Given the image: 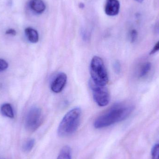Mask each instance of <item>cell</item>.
Instances as JSON below:
<instances>
[{
  "instance_id": "6da1fadb",
  "label": "cell",
  "mask_w": 159,
  "mask_h": 159,
  "mask_svg": "<svg viewBox=\"0 0 159 159\" xmlns=\"http://www.w3.org/2000/svg\"><path fill=\"white\" fill-rule=\"evenodd\" d=\"M134 109L132 105L117 103L97 118L93 123L96 129L107 128L124 120L130 116Z\"/></svg>"
},
{
  "instance_id": "7a4b0ae2",
  "label": "cell",
  "mask_w": 159,
  "mask_h": 159,
  "mask_svg": "<svg viewBox=\"0 0 159 159\" xmlns=\"http://www.w3.org/2000/svg\"><path fill=\"white\" fill-rule=\"evenodd\" d=\"M81 111L79 107H75L63 117L57 129V134L61 137L70 136L78 129L81 118Z\"/></svg>"
},
{
  "instance_id": "3957f363",
  "label": "cell",
  "mask_w": 159,
  "mask_h": 159,
  "mask_svg": "<svg viewBox=\"0 0 159 159\" xmlns=\"http://www.w3.org/2000/svg\"><path fill=\"white\" fill-rule=\"evenodd\" d=\"M92 80L95 84L106 86L108 82V76L102 60L98 57H93L90 65Z\"/></svg>"
},
{
  "instance_id": "277c9868",
  "label": "cell",
  "mask_w": 159,
  "mask_h": 159,
  "mask_svg": "<svg viewBox=\"0 0 159 159\" xmlns=\"http://www.w3.org/2000/svg\"><path fill=\"white\" fill-rule=\"evenodd\" d=\"M42 112L41 108L34 107L29 110L26 115L25 126L26 129L30 132L35 131L42 123Z\"/></svg>"
},
{
  "instance_id": "5b68a950",
  "label": "cell",
  "mask_w": 159,
  "mask_h": 159,
  "mask_svg": "<svg viewBox=\"0 0 159 159\" xmlns=\"http://www.w3.org/2000/svg\"><path fill=\"white\" fill-rule=\"evenodd\" d=\"M89 84L92 91L93 99L97 104L100 107L107 105L110 101V94L105 86L97 85L92 80Z\"/></svg>"
},
{
  "instance_id": "8992f818",
  "label": "cell",
  "mask_w": 159,
  "mask_h": 159,
  "mask_svg": "<svg viewBox=\"0 0 159 159\" xmlns=\"http://www.w3.org/2000/svg\"><path fill=\"white\" fill-rule=\"evenodd\" d=\"M67 81V76L64 73H60L52 80L50 85L51 90L55 93H59L65 88Z\"/></svg>"
},
{
  "instance_id": "52a82bcc",
  "label": "cell",
  "mask_w": 159,
  "mask_h": 159,
  "mask_svg": "<svg viewBox=\"0 0 159 159\" xmlns=\"http://www.w3.org/2000/svg\"><path fill=\"white\" fill-rule=\"evenodd\" d=\"M120 9V3L118 0H106L105 5V13L107 15L113 16L117 15Z\"/></svg>"
},
{
  "instance_id": "ba28073f",
  "label": "cell",
  "mask_w": 159,
  "mask_h": 159,
  "mask_svg": "<svg viewBox=\"0 0 159 159\" xmlns=\"http://www.w3.org/2000/svg\"><path fill=\"white\" fill-rule=\"evenodd\" d=\"M29 5L32 11L38 14L43 13L46 7L43 0H31Z\"/></svg>"
},
{
  "instance_id": "9c48e42d",
  "label": "cell",
  "mask_w": 159,
  "mask_h": 159,
  "mask_svg": "<svg viewBox=\"0 0 159 159\" xmlns=\"http://www.w3.org/2000/svg\"><path fill=\"white\" fill-rule=\"evenodd\" d=\"M25 33L27 39L30 43H35L39 41V34L35 29L30 27L26 28Z\"/></svg>"
},
{
  "instance_id": "30bf717a",
  "label": "cell",
  "mask_w": 159,
  "mask_h": 159,
  "mask_svg": "<svg viewBox=\"0 0 159 159\" xmlns=\"http://www.w3.org/2000/svg\"><path fill=\"white\" fill-rule=\"evenodd\" d=\"M57 159H72L71 148L68 145L63 146L61 149Z\"/></svg>"
},
{
  "instance_id": "8fae6325",
  "label": "cell",
  "mask_w": 159,
  "mask_h": 159,
  "mask_svg": "<svg viewBox=\"0 0 159 159\" xmlns=\"http://www.w3.org/2000/svg\"><path fill=\"white\" fill-rule=\"evenodd\" d=\"M1 111L3 116L13 118L14 117V111L11 105L9 103L4 104L1 106Z\"/></svg>"
},
{
  "instance_id": "7c38bea8",
  "label": "cell",
  "mask_w": 159,
  "mask_h": 159,
  "mask_svg": "<svg viewBox=\"0 0 159 159\" xmlns=\"http://www.w3.org/2000/svg\"><path fill=\"white\" fill-rule=\"evenodd\" d=\"M35 145V140L30 138L27 140L23 145V149L26 152H30L32 150Z\"/></svg>"
},
{
  "instance_id": "4fadbf2b",
  "label": "cell",
  "mask_w": 159,
  "mask_h": 159,
  "mask_svg": "<svg viewBox=\"0 0 159 159\" xmlns=\"http://www.w3.org/2000/svg\"><path fill=\"white\" fill-rule=\"evenodd\" d=\"M151 68V64L150 62H147L141 69L140 72V77H143L147 75L150 71Z\"/></svg>"
},
{
  "instance_id": "5bb4252c",
  "label": "cell",
  "mask_w": 159,
  "mask_h": 159,
  "mask_svg": "<svg viewBox=\"0 0 159 159\" xmlns=\"http://www.w3.org/2000/svg\"><path fill=\"white\" fill-rule=\"evenodd\" d=\"M151 156L152 159H159V143L155 145L152 148Z\"/></svg>"
},
{
  "instance_id": "9a60e30c",
  "label": "cell",
  "mask_w": 159,
  "mask_h": 159,
  "mask_svg": "<svg viewBox=\"0 0 159 159\" xmlns=\"http://www.w3.org/2000/svg\"><path fill=\"white\" fill-rule=\"evenodd\" d=\"M8 64L5 60L0 59V72L3 71L7 69Z\"/></svg>"
},
{
  "instance_id": "2e32d148",
  "label": "cell",
  "mask_w": 159,
  "mask_h": 159,
  "mask_svg": "<svg viewBox=\"0 0 159 159\" xmlns=\"http://www.w3.org/2000/svg\"><path fill=\"white\" fill-rule=\"evenodd\" d=\"M130 36L131 42L132 43H134L136 41L137 36H138V33H137V31L135 30H131V31L130 32Z\"/></svg>"
},
{
  "instance_id": "e0dca14e",
  "label": "cell",
  "mask_w": 159,
  "mask_h": 159,
  "mask_svg": "<svg viewBox=\"0 0 159 159\" xmlns=\"http://www.w3.org/2000/svg\"><path fill=\"white\" fill-rule=\"evenodd\" d=\"M114 69L115 70V72L117 74H119L121 70V65H120V63L119 61H115L114 63Z\"/></svg>"
},
{
  "instance_id": "ac0fdd59",
  "label": "cell",
  "mask_w": 159,
  "mask_h": 159,
  "mask_svg": "<svg viewBox=\"0 0 159 159\" xmlns=\"http://www.w3.org/2000/svg\"><path fill=\"white\" fill-rule=\"evenodd\" d=\"M159 50V41L154 46V48H152L151 52H150V55H153Z\"/></svg>"
},
{
  "instance_id": "d6986e66",
  "label": "cell",
  "mask_w": 159,
  "mask_h": 159,
  "mask_svg": "<svg viewBox=\"0 0 159 159\" xmlns=\"http://www.w3.org/2000/svg\"><path fill=\"white\" fill-rule=\"evenodd\" d=\"M6 34L15 36L16 34V31L14 29H9L6 31Z\"/></svg>"
},
{
  "instance_id": "ffe728a7",
  "label": "cell",
  "mask_w": 159,
  "mask_h": 159,
  "mask_svg": "<svg viewBox=\"0 0 159 159\" xmlns=\"http://www.w3.org/2000/svg\"><path fill=\"white\" fill-rule=\"evenodd\" d=\"M84 4L83 3H80L79 4V7H80V8H83L84 7Z\"/></svg>"
},
{
  "instance_id": "44dd1931",
  "label": "cell",
  "mask_w": 159,
  "mask_h": 159,
  "mask_svg": "<svg viewBox=\"0 0 159 159\" xmlns=\"http://www.w3.org/2000/svg\"><path fill=\"white\" fill-rule=\"evenodd\" d=\"M136 2H138L139 3H142L143 2L144 0H135Z\"/></svg>"
},
{
  "instance_id": "7402d4cb",
  "label": "cell",
  "mask_w": 159,
  "mask_h": 159,
  "mask_svg": "<svg viewBox=\"0 0 159 159\" xmlns=\"http://www.w3.org/2000/svg\"><path fill=\"white\" fill-rule=\"evenodd\" d=\"M157 33L159 34V26L158 27L157 29Z\"/></svg>"
}]
</instances>
